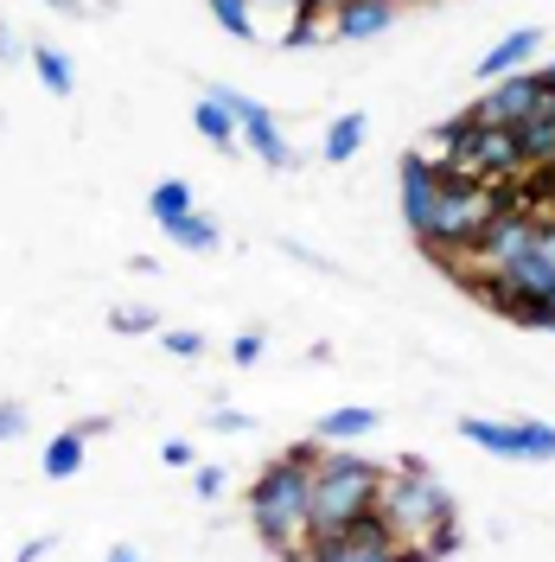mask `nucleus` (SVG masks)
Returning a JSON list of instances; mask_svg holds the SVG:
<instances>
[{
	"instance_id": "nucleus-1",
	"label": "nucleus",
	"mask_w": 555,
	"mask_h": 562,
	"mask_svg": "<svg viewBox=\"0 0 555 562\" xmlns=\"http://www.w3.org/2000/svg\"><path fill=\"white\" fill-rule=\"evenodd\" d=\"M313 454H319V441L281 448V454L256 473V486H249V525H256V537H262L281 562H307V543H313Z\"/></svg>"
},
{
	"instance_id": "nucleus-2",
	"label": "nucleus",
	"mask_w": 555,
	"mask_h": 562,
	"mask_svg": "<svg viewBox=\"0 0 555 562\" xmlns=\"http://www.w3.org/2000/svg\"><path fill=\"white\" fill-rule=\"evenodd\" d=\"M383 467H371L351 448H319L313 454V530H346L377 512Z\"/></svg>"
},
{
	"instance_id": "nucleus-3",
	"label": "nucleus",
	"mask_w": 555,
	"mask_h": 562,
	"mask_svg": "<svg viewBox=\"0 0 555 562\" xmlns=\"http://www.w3.org/2000/svg\"><path fill=\"white\" fill-rule=\"evenodd\" d=\"M377 518L389 525L396 543H421L428 530L453 525V498H448V486H441L428 467H403V473H383Z\"/></svg>"
},
{
	"instance_id": "nucleus-4",
	"label": "nucleus",
	"mask_w": 555,
	"mask_h": 562,
	"mask_svg": "<svg viewBox=\"0 0 555 562\" xmlns=\"http://www.w3.org/2000/svg\"><path fill=\"white\" fill-rule=\"evenodd\" d=\"M307 562H416V557H409V550L389 537V525L371 512V518H358V525H346V530H313Z\"/></svg>"
},
{
	"instance_id": "nucleus-5",
	"label": "nucleus",
	"mask_w": 555,
	"mask_h": 562,
	"mask_svg": "<svg viewBox=\"0 0 555 562\" xmlns=\"http://www.w3.org/2000/svg\"><path fill=\"white\" fill-rule=\"evenodd\" d=\"M453 179H479V186H505V179H523V154L511 128H486L473 122V135L460 140V154L448 160Z\"/></svg>"
},
{
	"instance_id": "nucleus-6",
	"label": "nucleus",
	"mask_w": 555,
	"mask_h": 562,
	"mask_svg": "<svg viewBox=\"0 0 555 562\" xmlns=\"http://www.w3.org/2000/svg\"><path fill=\"white\" fill-rule=\"evenodd\" d=\"M460 435L486 454L505 460H555V422H491V416H460Z\"/></svg>"
},
{
	"instance_id": "nucleus-7",
	"label": "nucleus",
	"mask_w": 555,
	"mask_h": 562,
	"mask_svg": "<svg viewBox=\"0 0 555 562\" xmlns=\"http://www.w3.org/2000/svg\"><path fill=\"white\" fill-rule=\"evenodd\" d=\"M543 97H550V90H543V70H511V77L486 83V97L466 109V115H473V122H486V128H518Z\"/></svg>"
},
{
	"instance_id": "nucleus-8",
	"label": "nucleus",
	"mask_w": 555,
	"mask_h": 562,
	"mask_svg": "<svg viewBox=\"0 0 555 562\" xmlns=\"http://www.w3.org/2000/svg\"><path fill=\"white\" fill-rule=\"evenodd\" d=\"M217 103L237 115V140H249V147H256V160H262V167H294V147L281 140L275 115H269L262 103H249L243 90H230V83H217Z\"/></svg>"
},
{
	"instance_id": "nucleus-9",
	"label": "nucleus",
	"mask_w": 555,
	"mask_h": 562,
	"mask_svg": "<svg viewBox=\"0 0 555 562\" xmlns=\"http://www.w3.org/2000/svg\"><path fill=\"white\" fill-rule=\"evenodd\" d=\"M434 205H441V167L416 147V154H403V217H409L416 244L428 237V224H434Z\"/></svg>"
},
{
	"instance_id": "nucleus-10",
	"label": "nucleus",
	"mask_w": 555,
	"mask_h": 562,
	"mask_svg": "<svg viewBox=\"0 0 555 562\" xmlns=\"http://www.w3.org/2000/svg\"><path fill=\"white\" fill-rule=\"evenodd\" d=\"M511 135H518L523 173H555V97H543V103L530 109Z\"/></svg>"
},
{
	"instance_id": "nucleus-11",
	"label": "nucleus",
	"mask_w": 555,
	"mask_h": 562,
	"mask_svg": "<svg viewBox=\"0 0 555 562\" xmlns=\"http://www.w3.org/2000/svg\"><path fill=\"white\" fill-rule=\"evenodd\" d=\"M326 20H332V38H351V45L358 38H383L396 26V0H339Z\"/></svg>"
},
{
	"instance_id": "nucleus-12",
	"label": "nucleus",
	"mask_w": 555,
	"mask_h": 562,
	"mask_svg": "<svg viewBox=\"0 0 555 562\" xmlns=\"http://www.w3.org/2000/svg\"><path fill=\"white\" fill-rule=\"evenodd\" d=\"M377 409L371 403H351V409H332V416L313 422V435H319V448H351V441H364V435H377Z\"/></svg>"
},
{
	"instance_id": "nucleus-13",
	"label": "nucleus",
	"mask_w": 555,
	"mask_h": 562,
	"mask_svg": "<svg viewBox=\"0 0 555 562\" xmlns=\"http://www.w3.org/2000/svg\"><path fill=\"white\" fill-rule=\"evenodd\" d=\"M536 45H543V26H518V33H505L486 58H479V77H486V83H498L505 70H523L530 58H536Z\"/></svg>"
},
{
	"instance_id": "nucleus-14",
	"label": "nucleus",
	"mask_w": 555,
	"mask_h": 562,
	"mask_svg": "<svg viewBox=\"0 0 555 562\" xmlns=\"http://www.w3.org/2000/svg\"><path fill=\"white\" fill-rule=\"evenodd\" d=\"M160 231H167V237H173L179 249H192V256H211V249L224 244V231H217V217H211V211H185V217H173V224H160Z\"/></svg>"
},
{
	"instance_id": "nucleus-15",
	"label": "nucleus",
	"mask_w": 555,
	"mask_h": 562,
	"mask_svg": "<svg viewBox=\"0 0 555 562\" xmlns=\"http://www.w3.org/2000/svg\"><path fill=\"white\" fill-rule=\"evenodd\" d=\"M26 58H33L38 83H45L52 97H70V90H77V65H70V52H58L52 38H38V45H33V52H26Z\"/></svg>"
},
{
	"instance_id": "nucleus-16",
	"label": "nucleus",
	"mask_w": 555,
	"mask_h": 562,
	"mask_svg": "<svg viewBox=\"0 0 555 562\" xmlns=\"http://www.w3.org/2000/svg\"><path fill=\"white\" fill-rule=\"evenodd\" d=\"M192 128H199L211 147H237V115L217 103V90H205V97H199V109H192Z\"/></svg>"
},
{
	"instance_id": "nucleus-17",
	"label": "nucleus",
	"mask_w": 555,
	"mask_h": 562,
	"mask_svg": "<svg viewBox=\"0 0 555 562\" xmlns=\"http://www.w3.org/2000/svg\"><path fill=\"white\" fill-rule=\"evenodd\" d=\"M364 135H371V122H364V109H351V115H339V122L326 128V147H319V154H326L332 167H346L351 154L364 147Z\"/></svg>"
},
{
	"instance_id": "nucleus-18",
	"label": "nucleus",
	"mask_w": 555,
	"mask_h": 562,
	"mask_svg": "<svg viewBox=\"0 0 555 562\" xmlns=\"http://www.w3.org/2000/svg\"><path fill=\"white\" fill-rule=\"evenodd\" d=\"M83 448H90V441H83L77 428L52 435V441H45V460H38V467H45V480H70V473L83 467Z\"/></svg>"
},
{
	"instance_id": "nucleus-19",
	"label": "nucleus",
	"mask_w": 555,
	"mask_h": 562,
	"mask_svg": "<svg viewBox=\"0 0 555 562\" xmlns=\"http://www.w3.org/2000/svg\"><path fill=\"white\" fill-rule=\"evenodd\" d=\"M147 211H154V224L185 217V211H192V186H185V179H160V186H154V199H147Z\"/></svg>"
},
{
	"instance_id": "nucleus-20",
	"label": "nucleus",
	"mask_w": 555,
	"mask_h": 562,
	"mask_svg": "<svg viewBox=\"0 0 555 562\" xmlns=\"http://www.w3.org/2000/svg\"><path fill=\"white\" fill-rule=\"evenodd\" d=\"M211 13H217V26L230 38H256V7L249 0H205Z\"/></svg>"
},
{
	"instance_id": "nucleus-21",
	"label": "nucleus",
	"mask_w": 555,
	"mask_h": 562,
	"mask_svg": "<svg viewBox=\"0 0 555 562\" xmlns=\"http://www.w3.org/2000/svg\"><path fill=\"white\" fill-rule=\"evenodd\" d=\"M109 326H115V333H154V307H115Z\"/></svg>"
},
{
	"instance_id": "nucleus-22",
	"label": "nucleus",
	"mask_w": 555,
	"mask_h": 562,
	"mask_svg": "<svg viewBox=\"0 0 555 562\" xmlns=\"http://www.w3.org/2000/svg\"><path fill=\"white\" fill-rule=\"evenodd\" d=\"M160 346L173 358H205V333H160Z\"/></svg>"
},
{
	"instance_id": "nucleus-23",
	"label": "nucleus",
	"mask_w": 555,
	"mask_h": 562,
	"mask_svg": "<svg viewBox=\"0 0 555 562\" xmlns=\"http://www.w3.org/2000/svg\"><path fill=\"white\" fill-rule=\"evenodd\" d=\"M262 351H269V339H262V333H237V339H230V358H237V364H256V358H262Z\"/></svg>"
},
{
	"instance_id": "nucleus-24",
	"label": "nucleus",
	"mask_w": 555,
	"mask_h": 562,
	"mask_svg": "<svg viewBox=\"0 0 555 562\" xmlns=\"http://www.w3.org/2000/svg\"><path fill=\"white\" fill-rule=\"evenodd\" d=\"M192 486H199V498H224L230 473H224V467H199V473H192Z\"/></svg>"
},
{
	"instance_id": "nucleus-25",
	"label": "nucleus",
	"mask_w": 555,
	"mask_h": 562,
	"mask_svg": "<svg viewBox=\"0 0 555 562\" xmlns=\"http://www.w3.org/2000/svg\"><path fill=\"white\" fill-rule=\"evenodd\" d=\"M26 435V403H0V441H20Z\"/></svg>"
},
{
	"instance_id": "nucleus-26",
	"label": "nucleus",
	"mask_w": 555,
	"mask_h": 562,
	"mask_svg": "<svg viewBox=\"0 0 555 562\" xmlns=\"http://www.w3.org/2000/svg\"><path fill=\"white\" fill-rule=\"evenodd\" d=\"M211 428H217V435H249L256 422H249L243 409H211Z\"/></svg>"
},
{
	"instance_id": "nucleus-27",
	"label": "nucleus",
	"mask_w": 555,
	"mask_h": 562,
	"mask_svg": "<svg viewBox=\"0 0 555 562\" xmlns=\"http://www.w3.org/2000/svg\"><path fill=\"white\" fill-rule=\"evenodd\" d=\"M26 52H33V45H26V38L13 33L7 20H0V65H7V58H26Z\"/></svg>"
},
{
	"instance_id": "nucleus-28",
	"label": "nucleus",
	"mask_w": 555,
	"mask_h": 562,
	"mask_svg": "<svg viewBox=\"0 0 555 562\" xmlns=\"http://www.w3.org/2000/svg\"><path fill=\"white\" fill-rule=\"evenodd\" d=\"M536 256L555 269V217H543V224H536Z\"/></svg>"
},
{
	"instance_id": "nucleus-29",
	"label": "nucleus",
	"mask_w": 555,
	"mask_h": 562,
	"mask_svg": "<svg viewBox=\"0 0 555 562\" xmlns=\"http://www.w3.org/2000/svg\"><path fill=\"white\" fill-rule=\"evenodd\" d=\"M167 467H192V441H167Z\"/></svg>"
},
{
	"instance_id": "nucleus-30",
	"label": "nucleus",
	"mask_w": 555,
	"mask_h": 562,
	"mask_svg": "<svg viewBox=\"0 0 555 562\" xmlns=\"http://www.w3.org/2000/svg\"><path fill=\"white\" fill-rule=\"evenodd\" d=\"M45 550H52V537H33V543H26L13 562H45Z\"/></svg>"
},
{
	"instance_id": "nucleus-31",
	"label": "nucleus",
	"mask_w": 555,
	"mask_h": 562,
	"mask_svg": "<svg viewBox=\"0 0 555 562\" xmlns=\"http://www.w3.org/2000/svg\"><path fill=\"white\" fill-rule=\"evenodd\" d=\"M332 7H339V0H301V13H319V20H326Z\"/></svg>"
},
{
	"instance_id": "nucleus-32",
	"label": "nucleus",
	"mask_w": 555,
	"mask_h": 562,
	"mask_svg": "<svg viewBox=\"0 0 555 562\" xmlns=\"http://www.w3.org/2000/svg\"><path fill=\"white\" fill-rule=\"evenodd\" d=\"M249 7H281V13H301V0H249Z\"/></svg>"
},
{
	"instance_id": "nucleus-33",
	"label": "nucleus",
	"mask_w": 555,
	"mask_h": 562,
	"mask_svg": "<svg viewBox=\"0 0 555 562\" xmlns=\"http://www.w3.org/2000/svg\"><path fill=\"white\" fill-rule=\"evenodd\" d=\"M45 7H58V13H83V0H45Z\"/></svg>"
},
{
	"instance_id": "nucleus-34",
	"label": "nucleus",
	"mask_w": 555,
	"mask_h": 562,
	"mask_svg": "<svg viewBox=\"0 0 555 562\" xmlns=\"http://www.w3.org/2000/svg\"><path fill=\"white\" fill-rule=\"evenodd\" d=\"M109 562H140L135 550H109Z\"/></svg>"
},
{
	"instance_id": "nucleus-35",
	"label": "nucleus",
	"mask_w": 555,
	"mask_h": 562,
	"mask_svg": "<svg viewBox=\"0 0 555 562\" xmlns=\"http://www.w3.org/2000/svg\"><path fill=\"white\" fill-rule=\"evenodd\" d=\"M543 90H550V97H555V65H543Z\"/></svg>"
},
{
	"instance_id": "nucleus-36",
	"label": "nucleus",
	"mask_w": 555,
	"mask_h": 562,
	"mask_svg": "<svg viewBox=\"0 0 555 562\" xmlns=\"http://www.w3.org/2000/svg\"><path fill=\"white\" fill-rule=\"evenodd\" d=\"M396 7H421V0H396Z\"/></svg>"
},
{
	"instance_id": "nucleus-37",
	"label": "nucleus",
	"mask_w": 555,
	"mask_h": 562,
	"mask_svg": "<svg viewBox=\"0 0 555 562\" xmlns=\"http://www.w3.org/2000/svg\"><path fill=\"white\" fill-rule=\"evenodd\" d=\"M550 314H555V294H550Z\"/></svg>"
}]
</instances>
